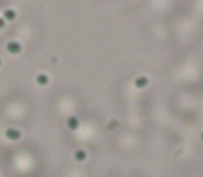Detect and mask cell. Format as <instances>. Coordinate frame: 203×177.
Wrapping results in <instances>:
<instances>
[{
    "label": "cell",
    "instance_id": "52a82bcc",
    "mask_svg": "<svg viewBox=\"0 0 203 177\" xmlns=\"http://www.w3.org/2000/svg\"><path fill=\"white\" fill-rule=\"evenodd\" d=\"M4 17H6L7 19H14L15 12L12 11V10H6V11H4Z\"/></svg>",
    "mask_w": 203,
    "mask_h": 177
},
{
    "label": "cell",
    "instance_id": "ba28073f",
    "mask_svg": "<svg viewBox=\"0 0 203 177\" xmlns=\"http://www.w3.org/2000/svg\"><path fill=\"white\" fill-rule=\"evenodd\" d=\"M0 27H4V19H0Z\"/></svg>",
    "mask_w": 203,
    "mask_h": 177
},
{
    "label": "cell",
    "instance_id": "9c48e42d",
    "mask_svg": "<svg viewBox=\"0 0 203 177\" xmlns=\"http://www.w3.org/2000/svg\"><path fill=\"white\" fill-rule=\"evenodd\" d=\"M202 140H203V133H202Z\"/></svg>",
    "mask_w": 203,
    "mask_h": 177
},
{
    "label": "cell",
    "instance_id": "6da1fadb",
    "mask_svg": "<svg viewBox=\"0 0 203 177\" xmlns=\"http://www.w3.org/2000/svg\"><path fill=\"white\" fill-rule=\"evenodd\" d=\"M6 137L11 141H18L19 138H21V132H19L18 129H12V127H10V129L6 130Z\"/></svg>",
    "mask_w": 203,
    "mask_h": 177
},
{
    "label": "cell",
    "instance_id": "277c9868",
    "mask_svg": "<svg viewBox=\"0 0 203 177\" xmlns=\"http://www.w3.org/2000/svg\"><path fill=\"white\" fill-rule=\"evenodd\" d=\"M66 125H68V127L71 130H76L79 127V119H78V118H75V116H71V118H68Z\"/></svg>",
    "mask_w": 203,
    "mask_h": 177
},
{
    "label": "cell",
    "instance_id": "3957f363",
    "mask_svg": "<svg viewBox=\"0 0 203 177\" xmlns=\"http://www.w3.org/2000/svg\"><path fill=\"white\" fill-rule=\"evenodd\" d=\"M7 50L10 51V53H14V54H17V53H19L21 51V44L18 42H10L9 46H7Z\"/></svg>",
    "mask_w": 203,
    "mask_h": 177
},
{
    "label": "cell",
    "instance_id": "8992f818",
    "mask_svg": "<svg viewBox=\"0 0 203 177\" xmlns=\"http://www.w3.org/2000/svg\"><path fill=\"white\" fill-rule=\"evenodd\" d=\"M86 152H84L83 150H78L75 152V159L76 161H79V162H82V161H84V159H86Z\"/></svg>",
    "mask_w": 203,
    "mask_h": 177
},
{
    "label": "cell",
    "instance_id": "7a4b0ae2",
    "mask_svg": "<svg viewBox=\"0 0 203 177\" xmlns=\"http://www.w3.org/2000/svg\"><path fill=\"white\" fill-rule=\"evenodd\" d=\"M148 83H149V80H148V78L146 76H140V78L135 79L134 84L137 89H144V87L148 86Z\"/></svg>",
    "mask_w": 203,
    "mask_h": 177
},
{
    "label": "cell",
    "instance_id": "5b68a950",
    "mask_svg": "<svg viewBox=\"0 0 203 177\" xmlns=\"http://www.w3.org/2000/svg\"><path fill=\"white\" fill-rule=\"evenodd\" d=\"M36 83L39 84V86H46L48 83V76L44 75V73H39V75L36 76Z\"/></svg>",
    "mask_w": 203,
    "mask_h": 177
}]
</instances>
